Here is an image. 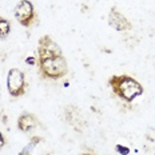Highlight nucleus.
I'll use <instances>...</instances> for the list:
<instances>
[{"mask_svg":"<svg viewBox=\"0 0 155 155\" xmlns=\"http://www.w3.org/2000/svg\"><path fill=\"white\" fill-rule=\"evenodd\" d=\"M7 88L11 96L19 98L24 95L25 88H27V82H25V75L21 70L11 68L7 75Z\"/></svg>","mask_w":155,"mask_h":155,"instance_id":"3","label":"nucleus"},{"mask_svg":"<svg viewBox=\"0 0 155 155\" xmlns=\"http://www.w3.org/2000/svg\"><path fill=\"white\" fill-rule=\"evenodd\" d=\"M41 140H43V138H41V137H32V138H31V140H30V143L27 144V147H28V148H30V150L32 151L35 147L38 146L39 143H40Z\"/></svg>","mask_w":155,"mask_h":155,"instance_id":"9","label":"nucleus"},{"mask_svg":"<svg viewBox=\"0 0 155 155\" xmlns=\"http://www.w3.org/2000/svg\"><path fill=\"white\" fill-rule=\"evenodd\" d=\"M108 84L112 92L124 102H132L135 98L144 92L143 86L131 75H112L108 79Z\"/></svg>","mask_w":155,"mask_h":155,"instance_id":"2","label":"nucleus"},{"mask_svg":"<svg viewBox=\"0 0 155 155\" xmlns=\"http://www.w3.org/2000/svg\"><path fill=\"white\" fill-rule=\"evenodd\" d=\"M38 64L39 72L44 79L58 80L64 78L68 72V66L62 50L50 35H44L39 39Z\"/></svg>","mask_w":155,"mask_h":155,"instance_id":"1","label":"nucleus"},{"mask_svg":"<svg viewBox=\"0 0 155 155\" xmlns=\"http://www.w3.org/2000/svg\"><path fill=\"white\" fill-rule=\"evenodd\" d=\"M25 63H28V64H35V63H36V60H35V58H27V59H25Z\"/></svg>","mask_w":155,"mask_h":155,"instance_id":"13","label":"nucleus"},{"mask_svg":"<svg viewBox=\"0 0 155 155\" xmlns=\"http://www.w3.org/2000/svg\"><path fill=\"white\" fill-rule=\"evenodd\" d=\"M115 150L118 151L119 154H122V155H127L128 153H130V148L126 147V146H122V144H116V146H115Z\"/></svg>","mask_w":155,"mask_h":155,"instance_id":"10","label":"nucleus"},{"mask_svg":"<svg viewBox=\"0 0 155 155\" xmlns=\"http://www.w3.org/2000/svg\"><path fill=\"white\" fill-rule=\"evenodd\" d=\"M64 116H66V120L68 122V124H71L76 131L82 132L83 128L86 127V122L83 119L82 112L79 111V108L75 106H68L64 110Z\"/></svg>","mask_w":155,"mask_h":155,"instance_id":"6","label":"nucleus"},{"mask_svg":"<svg viewBox=\"0 0 155 155\" xmlns=\"http://www.w3.org/2000/svg\"><path fill=\"white\" fill-rule=\"evenodd\" d=\"M108 24L115 31H128L132 28L131 21L122 14L116 7H111L108 12Z\"/></svg>","mask_w":155,"mask_h":155,"instance_id":"5","label":"nucleus"},{"mask_svg":"<svg viewBox=\"0 0 155 155\" xmlns=\"http://www.w3.org/2000/svg\"><path fill=\"white\" fill-rule=\"evenodd\" d=\"M11 32V24L5 18H2L0 16V39H7V36Z\"/></svg>","mask_w":155,"mask_h":155,"instance_id":"8","label":"nucleus"},{"mask_svg":"<svg viewBox=\"0 0 155 155\" xmlns=\"http://www.w3.org/2000/svg\"><path fill=\"white\" fill-rule=\"evenodd\" d=\"M14 15H15L16 20L25 28L31 27L34 24L35 19H36L35 7L30 0H20L14 9Z\"/></svg>","mask_w":155,"mask_h":155,"instance_id":"4","label":"nucleus"},{"mask_svg":"<svg viewBox=\"0 0 155 155\" xmlns=\"http://www.w3.org/2000/svg\"><path fill=\"white\" fill-rule=\"evenodd\" d=\"M18 155H31V150H30V148H28L27 146H25V147H24L23 150H21Z\"/></svg>","mask_w":155,"mask_h":155,"instance_id":"11","label":"nucleus"},{"mask_svg":"<svg viewBox=\"0 0 155 155\" xmlns=\"http://www.w3.org/2000/svg\"><path fill=\"white\" fill-rule=\"evenodd\" d=\"M38 124H39L38 118L34 114H31V112H23L18 118V128L23 132H28L34 130Z\"/></svg>","mask_w":155,"mask_h":155,"instance_id":"7","label":"nucleus"},{"mask_svg":"<svg viewBox=\"0 0 155 155\" xmlns=\"http://www.w3.org/2000/svg\"><path fill=\"white\" fill-rule=\"evenodd\" d=\"M4 146H5V138H4V135H3V132L0 131V148Z\"/></svg>","mask_w":155,"mask_h":155,"instance_id":"12","label":"nucleus"},{"mask_svg":"<svg viewBox=\"0 0 155 155\" xmlns=\"http://www.w3.org/2000/svg\"><path fill=\"white\" fill-rule=\"evenodd\" d=\"M80 155H94V154H91V153H83V154H80Z\"/></svg>","mask_w":155,"mask_h":155,"instance_id":"14","label":"nucleus"}]
</instances>
